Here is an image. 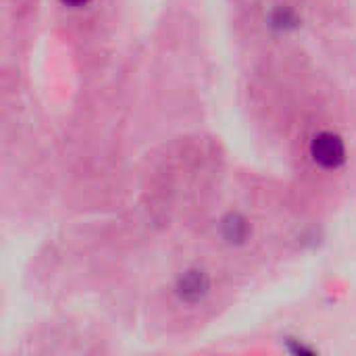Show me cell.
I'll use <instances>...</instances> for the list:
<instances>
[{
    "label": "cell",
    "mask_w": 356,
    "mask_h": 356,
    "mask_svg": "<svg viewBox=\"0 0 356 356\" xmlns=\"http://www.w3.org/2000/svg\"><path fill=\"white\" fill-rule=\"evenodd\" d=\"M311 156L323 169H338L346 161L344 140L334 131H321L311 142Z\"/></svg>",
    "instance_id": "1"
},
{
    "label": "cell",
    "mask_w": 356,
    "mask_h": 356,
    "mask_svg": "<svg viewBox=\"0 0 356 356\" xmlns=\"http://www.w3.org/2000/svg\"><path fill=\"white\" fill-rule=\"evenodd\" d=\"M211 290V280L202 269H190L177 280V296L184 302H198Z\"/></svg>",
    "instance_id": "2"
},
{
    "label": "cell",
    "mask_w": 356,
    "mask_h": 356,
    "mask_svg": "<svg viewBox=\"0 0 356 356\" xmlns=\"http://www.w3.org/2000/svg\"><path fill=\"white\" fill-rule=\"evenodd\" d=\"M221 232H223V236H225L227 242L240 244V242H244V240L248 238L250 225H248V221H246L240 213H229V215L223 219Z\"/></svg>",
    "instance_id": "3"
},
{
    "label": "cell",
    "mask_w": 356,
    "mask_h": 356,
    "mask_svg": "<svg viewBox=\"0 0 356 356\" xmlns=\"http://www.w3.org/2000/svg\"><path fill=\"white\" fill-rule=\"evenodd\" d=\"M288 350L292 353V355H315V350L313 348H309V346H305V344H300L298 340H288Z\"/></svg>",
    "instance_id": "4"
},
{
    "label": "cell",
    "mask_w": 356,
    "mask_h": 356,
    "mask_svg": "<svg viewBox=\"0 0 356 356\" xmlns=\"http://www.w3.org/2000/svg\"><path fill=\"white\" fill-rule=\"evenodd\" d=\"M67 6H83V4H88L90 0H63Z\"/></svg>",
    "instance_id": "5"
}]
</instances>
